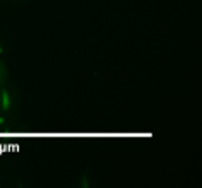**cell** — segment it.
I'll list each match as a JSON object with an SVG mask.
<instances>
[{"mask_svg": "<svg viewBox=\"0 0 202 188\" xmlns=\"http://www.w3.org/2000/svg\"><path fill=\"white\" fill-rule=\"evenodd\" d=\"M10 106V99H9V94H7V91H2V108L4 111H7Z\"/></svg>", "mask_w": 202, "mask_h": 188, "instance_id": "cell-1", "label": "cell"}]
</instances>
